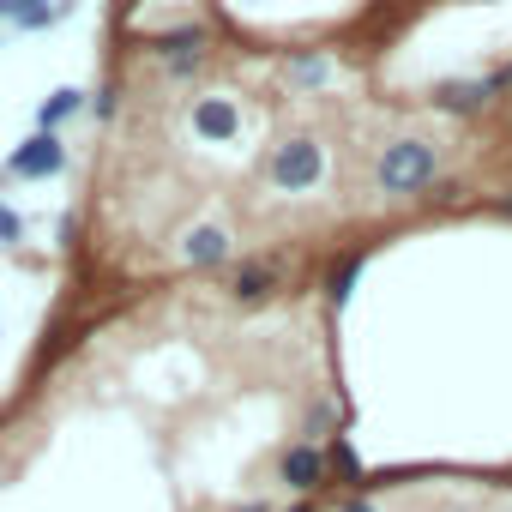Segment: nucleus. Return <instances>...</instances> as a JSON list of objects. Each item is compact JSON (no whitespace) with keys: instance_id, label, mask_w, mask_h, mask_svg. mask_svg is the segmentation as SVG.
<instances>
[{"instance_id":"obj_1","label":"nucleus","mask_w":512,"mask_h":512,"mask_svg":"<svg viewBox=\"0 0 512 512\" xmlns=\"http://www.w3.org/2000/svg\"><path fill=\"white\" fill-rule=\"evenodd\" d=\"M434 175H440V151H434L428 139H398V145H386V151H380V169H374V181H380L386 193H422V187H434Z\"/></svg>"},{"instance_id":"obj_2","label":"nucleus","mask_w":512,"mask_h":512,"mask_svg":"<svg viewBox=\"0 0 512 512\" xmlns=\"http://www.w3.org/2000/svg\"><path fill=\"white\" fill-rule=\"evenodd\" d=\"M320 169H326V157H320V145H314V139H290V145L272 157V181H278V187H290V193L314 187V181H320Z\"/></svg>"},{"instance_id":"obj_3","label":"nucleus","mask_w":512,"mask_h":512,"mask_svg":"<svg viewBox=\"0 0 512 512\" xmlns=\"http://www.w3.org/2000/svg\"><path fill=\"white\" fill-rule=\"evenodd\" d=\"M67 163V145L55 139V133H37V139H25L13 157H7V175H19V181H43V175H55Z\"/></svg>"},{"instance_id":"obj_4","label":"nucleus","mask_w":512,"mask_h":512,"mask_svg":"<svg viewBox=\"0 0 512 512\" xmlns=\"http://www.w3.org/2000/svg\"><path fill=\"white\" fill-rule=\"evenodd\" d=\"M193 133L211 139V145H217V139H235V133H241V109H235L229 97H199V103H193Z\"/></svg>"},{"instance_id":"obj_5","label":"nucleus","mask_w":512,"mask_h":512,"mask_svg":"<svg viewBox=\"0 0 512 512\" xmlns=\"http://www.w3.org/2000/svg\"><path fill=\"white\" fill-rule=\"evenodd\" d=\"M488 97H494V79H446V85H434V109H452V115H476V109H488Z\"/></svg>"},{"instance_id":"obj_6","label":"nucleus","mask_w":512,"mask_h":512,"mask_svg":"<svg viewBox=\"0 0 512 512\" xmlns=\"http://www.w3.org/2000/svg\"><path fill=\"white\" fill-rule=\"evenodd\" d=\"M278 260H247V266H235L229 272V290H235V302H266L272 290H278Z\"/></svg>"},{"instance_id":"obj_7","label":"nucleus","mask_w":512,"mask_h":512,"mask_svg":"<svg viewBox=\"0 0 512 512\" xmlns=\"http://www.w3.org/2000/svg\"><path fill=\"white\" fill-rule=\"evenodd\" d=\"M278 470H284V482H290V488H302V494H308V488H320V482H326V452H320V446H290Z\"/></svg>"},{"instance_id":"obj_8","label":"nucleus","mask_w":512,"mask_h":512,"mask_svg":"<svg viewBox=\"0 0 512 512\" xmlns=\"http://www.w3.org/2000/svg\"><path fill=\"white\" fill-rule=\"evenodd\" d=\"M181 253H187V266H223L229 260V235L223 229H193Z\"/></svg>"},{"instance_id":"obj_9","label":"nucleus","mask_w":512,"mask_h":512,"mask_svg":"<svg viewBox=\"0 0 512 512\" xmlns=\"http://www.w3.org/2000/svg\"><path fill=\"white\" fill-rule=\"evenodd\" d=\"M55 13L61 7H49V0H0V19H13L19 31H43V25H55Z\"/></svg>"},{"instance_id":"obj_10","label":"nucleus","mask_w":512,"mask_h":512,"mask_svg":"<svg viewBox=\"0 0 512 512\" xmlns=\"http://www.w3.org/2000/svg\"><path fill=\"white\" fill-rule=\"evenodd\" d=\"M85 109V97L79 91H55V97H43V109H37V121H43V133H55L67 115H79Z\"/></svg>"},{"instance_id":"obj_11","label":"nucleus","mask_w":512,"mask_h":512,"mask_svg":"<svg viewBox=\"0 0 512 512\" xmlns=\"http://www.w3.org/2000/svg\"><path fill=\"white\" fill-rule=\"evenodd\" d=\"M362 266H368V253H350L344 266H332V278H326V296H332V302H344V296H350V284L362 278Z\"/></svg>"},{"instance_id":"obj_12","label":"nucleus","mask_w":512,"mask_h":512,"mask_svg":"<svg viewBox=\"0 0 512 512\" xmlns=\"http://www.w3.org/2000/svg\"><path fill=\"white\" fill-rule=\"evenodd\" d=\"M290 79H296V85H326V79H332V61H326V55H296V61H290Z\"/></svg>"},{"instance_id":"obj_13","label":"nucleus","mask_w":512,"mask_h":512,"mask_svg":"<svg viewBox=\"0 0 512 512\" xmlns=\"http://www.w3.org/2000/svg\"><path fill=\"white\" fill-rule=\"evenodd\" d=\"M205 67V49H181V55H169V73L175 79H187V73H199Z\"/></svg>"},{"instance_id":"obj_14","label":"nucleus","mask_w":512,"mask_h":512,"mask_svg":"<svg viewBox=\"0 0 512 512\" xmlns=\"http://www.w3.org/2000/svg\"><path fill=\"white\" fill-rule=\"evenodd\" d=\"M0 241H25V223H19V211H7V205H0Z\"/></svg>"},{"instance_id":"obj_15","label":"nucleus","mask_w":512,"mask_h":512,"mask_svg":"<svg viewBox=\"0 0 512 512\" xmlns=\"http://www.w3.org/2000/svg\"><path fill=\"white\" fill-rule=\"evenodd\" d=\"M338 512H374V506H368V500H344Z\"/></svg>"},{"instance_id":"obj_16","label":"nucleus","mask_w":512,"mask_h":512,"mask_svg":"<svg viewBox=\"0 0 512 512\" xmlns=\"http://www.w3.org/2000/svg\"><path fill=\"white\" fill-rule=\"evenodd\" d=\"M500 211H506V217H512V193H506V199H500Z\"/></svg>"},{"instance_id":"obj_17","label":"nucleus","mask_w":512,"mask_h":512,"mask_svg":"<svg viewBox=\"0 0 512 512\" xmlns=\"http://www.w3.org/2000/svg\"><path fill=\"white\" fill-rule=\"evenodd\" d=\"M235 512H266V506H235Z\"/></svg>"},{"instance_id":"obj_18","label":"nucleus","mask_w":512,"mask_h":512,"mask_svg":"<svg viewBox=\"0 0 512 512\" xmlns=\"http://www.w3.org/2000/svg\"><path fill=\"white\" fill-rule=\"evenodd\" d=\"M67 7H73V0H61V13H67Z\"/></svg>"},{"instance_id":"obj_19","label":"nucleus","mask_w":512,"mask_h":512,"mask_svg":"<svg viewBox=\"0 0 512 512\" xmlns=\"http://www.w3.org/2000/svg\"><path fill=\"white\" fill-rule=\"evenodd\" d=\"M296 512H308V506H296Z\"/></svg>"}]
</instances>
